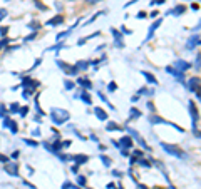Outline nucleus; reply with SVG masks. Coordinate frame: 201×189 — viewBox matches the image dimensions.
Listing matches in <instances>:
<instances>
[{"instance_id": "f257e3e1", "label": "nucleus", "mask_w": 201, "mask_h": 189, "mask_svg": "<svg viewBox=\"0 0 201 189\" xmlns=\"http://www.w3.org/2000/svg\"><path fill=\"white\" fill-rule=\"evenodd\" d=\"M50 117H52V121H54V124L60 126V124H64V122L69 119V112L64 110V109H52Z\"/></svg>"}, {"instance_id": "f03ea898", "label": "nucleus", "mask_w": 201, "mask_h": 189, "mask_svg": "<svg viewBox=\"0 0 201 189\" xmlns=\"http://www.w3.org/2000/svg\"><path fill=\"white\" fill-rule=\"evenodd\" d=\"M161 147H163L166 152H169V154H173V156H176V157H184V152L181 151L178 146H173V144H166V142H161Z\"/></svg>"}, {"instance_id": "7ed1b4c3", "label": "nucleus", "mask_w": 201, "mask_h": 189, "mask_svg": "<svg viewBox=\"0 0 201 189\" xmlns=\"http://www.w3.org/2000/svg\"><path fill=\"white\" fill-rule=\"evenodd\" d=\"M57 64H59V67H62V70H64L65 74H69V76H76V74H77V67H76V65H69V64L62 62V60H57Z\"/></svg>"}, {"instance_id": "20e7f679", "label": "nucleus", "mask_w": 201, "mask_h": 189, "mask_svg": "<svg viewBox=\"0 0 201 189\" xmlns=\"http://www.w3.org/2000/svg\"><path fill=\"white\" fill-rule=\"evenodd\" d=\"M5 171L9 172L10 176H13V177H17L19 176V162H7L5 164Z\"/></svg>"}, {"instance_id": "39448f33", "label": "nucleus", "mask_w": 201, "mask_h": 189, "mask_svg": "<svg viewBox=\"0 0 201 189\" xmlns=\"http://www.w3.org/2000/svg\"><path fill=\"white\" fill-rule=\"evenodd\" d=\"M4 127H5V129H10V130L13 132V134H15V132L19 130V127H17V122H15V121H12L10 117H4Z\"/></svg>"}, {"instance_id": "423d86ee", "label": "nucleus", "mask_w": 201, "mask_h": 189, "mask_svg": "<svg viewBox=\"0 0 201 189\" xmlns=\"http://www.w3.org/2000/svg\"><path fill=\"white\" fill-rule=\"evenodd\" d=\"M189 110H191V117H193V129L196 127V122L198 119H200V114H198V109H196V105H194V102H189Z\"/></svg>"}, {"instance_id": "0eeeda50", "label": "nucleus", "mask_w": 201, "mask_h": 189, "mask_svg": "<svg viewBox=\"0 0 201 189\" xmlns=\"http://www.w3.org/2000/svg\"><path fill=\"white\" fill-rule=\"evenodd\" d=\"M22 87H30L32 90H34L35 87H39V82H37V80L29 79V77H25V79L22 80Z\"/></svg>"}, {"instance_id": "6e6552de", "label": "nucleus", "mask_w": 201, "mask_h": 189, "mask_svg": "<svg viewBox=\"0 0 201 189\" xmlns=\"http://www.w3.org/2000/svg\"><path fill=\"white\" fill-rule=\"evenodd\" d=\"M72 161H74V162H77V164H84V162H87V161H89V156H86V154H76V156H72Z\"/></svg>"}, {"instance_id": "1a4fd4ad", "label": "nucleus", "mask_w": 201, "mask_h": 189, "mask_svg": "<svg viewBox=\"0 0 201 189\" xmlns=\"http://www.w3.org/2000/svg\"><path fill=\"white\" fill-rule=\"evenodd\" d=\"M176 67H178L179 72H184V70H188V69L191 67V64L186 62V60H178V62H176Z\"/></svg>"}, {"instance_id": "9d476101", "label": "nucleus", "mask_w": 201, "mask_h": 189, "mask_svg": "<svg viewBox=\"0 0 201 189\" xmlns=\"http://www.w3.org/2000/svg\"><path fill=\"white\" fill-rule=\"evenodd\" d=\"M62 22H64V17H62V15H56L54 19H50V20L47 22V25H59Z\"/></svg>"}, {"instance_id": "9b49d317", "label": "nucleus", "mask_w": 201, "mask_h": 189, "mask_svg": "<svg viewBox=\"0 0 201 189\" xmlns=\"http://www.w3.org/2000/svg\"><path fill=\"white\" fill-rule=\"evenodd\" d=\"M198 87H200V79H198V77L189 79V89H191V90H196Z\"/></svg>"}, {"instance_id": "f8f14e48", "label": "nucleus", "mask_w": 201, "mask_h": 189, "mask_svg": "<svg viewBox=\"0 0 201 189\" xmlns=\"http://www.w3.org/2000/svg\"><path fill=\"white\" fill-rule=\"evenodd\" d=\"M77 70H87V67H89V62H86V60H79V62L76 64Z\"/></svg>"}, {"instance_id": "ddd939ff", "label": "nucleus", "mask_w": 201, "mask_h": 189, "mask_svg": "<svg viewBox=\"0 0 201 189\" xmlns=\"http://www.w3.org/2000/svg\"><path fill=\"white\" fill-rule=\"evenodd\" d=\"M94 112H96V116H97L99 119H102V121H106V119H107V114L104 112V110L101 109V107H96V109H94Z\"/></svg>"}, {"instance_id": "4468645a", "label": "nucleus", "mask_w": 201, "mask_h": 189, "mask_svg": "<svg viewBox=\"0 0 201 189\" xmlns=\"http://www.w3.org/2000/svg\"><path fill=\"white\" fill-rule=\"evenodd\" d=\"M141 74L146 77V79H148V82H149V84H156V82H158V80H156V77H154L153 74H149V72H141Z\"/></svg>"}, {"instance_id": "2eb2a0df", "label": "nucleus", "mask_w": 201, "mask_h": 189, "mask_svg": "<svg viewBox=\"0 0 201 189\" xmlns=\"http://www.w3.org/2000/svg\"><path fill=\"white\" fill-rule=\"evenodd\" d=\"M159 25H161V19H159V20H156V22H154V24H153V25L149 27V35H148V39H151V35L154 34V30L158 29Z\"/></svg>"}, {"instance_id": "dca6fc26", "label": "nucleus", "mask_w": 201, "mask_h": 189, "mask_svg": "<svg viewBox=\"0 0 201 189\" xmlns=\"http://www.w3.org/2000/svg\"><path fill=\"white\" fill-rule=\"evenodd\" d=\"M198 44H201V42H200V37H198V35H194V37H191V39H189V44H188V47L191 49V47L198 45Z\"/></svg>"}, {"instance_id": "f3484780", "label": "nucleus", "mask_w": 201, "mask_h": 189, "mask_svg": "<svg viewBox=\"0 0 201 189\" xmlns=\"http://www.w3.org/2000/svg\"><path fill=\"white\" fill-rule=\"evenodd\" d=\"M121 142H122V146H124V147H129L131 144H133V141H131V137H129V136H124V137L121 139Z\"/></svg>"}, {"instance_id": "a211bd4d", "label": "nucleus", "mask_w": 201, "mask_h": 189, "mask_svg": "<svg viewBox=\"0 0 201 189\" xmlns=\"http://www.w3.org/2000/svg\"><path fill=\"white\" fill-rule=\"evenodd\" d=\"M183 12H184V7H183V5H178L176 9H173V10H171L173 15H179V13H183Z\"/></svg>"}, {"instance_id": "6ab92c4d", "label": "nucleus", "mask_w": 201, "mask_h": 189, "mask_svg": "<svg viewBox=\"0 0 201 189\" xmlns=\"http://www.w3.org/2000/svg\"><path fill=\"white\" fill-rule=\"evenodd\" d=\"M79 84H81L82 87H86V89H90V87H92V84H90L87 79H79Z\"/></svg>"}, {"instance_id": "aec40b11", "label": "nucleus", "mask_w": 201, "mask_h": 189, "mask_svg": "<svg viewBox=\"0 0 201 189\" xmlns=\"http://www.w3.org/2000/svg\"><path fill=\"white\" fill-rule=\"evenodd\" d=\"M19 107H20V105H19V102H13L12 105H10V112H19Z\"/></svg>"}, {"instance_id": "412c9836", "label": "nucleus", "mask_w": 201, "mask_h": 189, "mask_svg": "<svg viewBox=\"0 0 201 189\" xmlns=\"http://www.w3.org/2000/svg\"><path fill=\"white\" fill-rule=\"evenodd\" d=\"M82 101H84V102H87V104H90V102H92V101H90V97H89V94H87V92H82Z\"/></svg>"}, {"instance_id": "4be33fe9", "label": "nucleus", "mask_w": 201, "mask_h": 189, "mask_svg": "<svg viewBox=\"0 0 201 189\" xmlns=\"http://www.w3.org/2000/svg\"><path fill=\"white\" fill-rule=\"evenodd\" d=\"M139 116H141V114H139V112H137V110L133 107V109H131V119H134V117H139Z\"/></svg>"}, {"instance_id": "5701e85b", "label": "nucleus", "mask_w": 201, "mask_h": 189, "mask_svg": "<svg viewBox=\"0 0 201 189\" xmlns=\"http://www.w3.org/2000/svg\"><path fill=\"white\" fill-rule=\"evenodd\" d=\"M121 127L119 126H116V124H109V126H107V130H119Z\"/></svg>"}, {"instance_id": "b1692460", "label": "nucleus", "mask_w": 201, "mask_h": 189, "mask_svg": "<svg viewBox=\"0 0 201 189\" xmlns=\"http://www.w3.org/2000/svg\"><path fill=\"white\" fill-rule=\"evenodd\" d=\"M20 109L22 110H19V112H20V116H22V117H25L27 112H29V107H20Z\"/></svg>"}, {"instance_id": "393cba45", "label": "nucleus", "mask_w": 201, "mask_h": 189, "mask_svg": "<svg viewBox=\"0 0 201 189\" xmlns=\"http://www.w3.org/2000/svg\"><path fill=\"white\" fill-rule=\"evenodd\" d=\"M25 144L27 146H32V147H37V142L35 141H30V139H25Z\"/></svg>"}, {"instance_id": "a878e982", "label": "nucleus", "mask_w": 201, "mask_h": 189, "mask_svg": "<svg viewBox=\"0 0 201 189\" xmlns=\"http://www.w3.org/2000/svg\"><path fill=\"white\" fill-rule=\"evenodd\" d=\"M10 42V40H9V39H2V40H0V49H2V47H5V45H7V44H9Z\"/></svg>"}, {"instance_id": "bb28decb", "label": "nucleus", "mask_w": 201, "mask_h": 189, "mask_svg": "<svg viewBox=\"0 0 201 189\" xmlns=\"http://www.w3.org/2000/svg\"><path fill=\"white\" fill-rule=\"evenodd\" d=\"M32 92H34L32 89H25V90H24V97H25V99H27V97H30V94H32Z\"/></svg>"}, {"instance_id": "cd10ccee", "label": "nucleus", "mask_w": 201, "mask_h": 189, "mask_svg": "<svg viewBox=\"0 0 201 189\" xmlns=\"http://www.w3.org/2000/svg\"><path fill=\"white\" fill-rule=\"evenodd\" d=\"M0 162L7 164V162H9V157H7V156H4V154H0Z\"/></svg>"}, {"instance_id": "c85d7f7f", "label": "nucleus", "mask_w": 201, "mask_h": 189, "mask_svg": "<svg viewBox=\"0 0 201 189\" xmlns=\"http://www.w3.org/2000/svg\"><path fill=\"white\" fill-rule=\"evenodd\" d=\"M70 188H72V189H76L72 184H70V182H69V181H67V182H64V186H62V189H70Z\"/></svg>"}, {"instance_id": "c756f323", "label": "nucleus", "mask_w": 201, "mask_h": 189, "mask_svg": "<svg viewBox=\"0 0 201 189\" xmlns=\"http://www.w3.org/2000/svg\"><path fill=\"white\" fill-rule=\"evenodd\" d=\"M102 162L106 164V166H111V159H109V157H106V156H102Z\"/></svg>"}, {"instance_id": "7c9ffc66", "label": "nucleus", "mask_w": 201, "mask_h": 189, "mask_svg": "<svg viewBox=\"0 0 201 189\" xmlns=\"http://www.w3.org/2000/svg\"><path fill=\"white\" fill-rule=\"evenodd\" d=\"M9 32V27H0V35H5Z\"/></svg>"}, {"instance_id": "2f4dec72", "label": "nucleus", "mask_w": 201, "mask_h": 189, "mask_svg": "<svg viewBox=\"0 0 201 189\" xmlns=\"http://www.w3.org/2000/svg\"><path fill=\"white\" fill-rule=\"evenodd\" d=\"M35 5H37V7H39L40 10H45V9H47V7H45V5H42L40 2H39V0H35Z\"/></svg>"}, {"instance_id": "473e14b6", "label": "nucleus", "mask_w": 201, "mask_h": 189, "mask_svg": "<svg viewBox=\"0 0 201 189\" xmlns=\"http://www.w3.org/2000/svg\"><path fill=\"white\" fill-rule=\"evenodd\" d=\"M79 184H81V186L86 184V177H84V176H79Z\"/></svg>"}, {"instance_id": "72a5a7b5", "label": "nucleus", "mask_w": 201, "mask_h": 189, "mask_svg": "<svg viewBox=\"0 0 201 189\" xmlns=\"http://www.w3.org/2000/svg\"><path fill=\"white\" fill-rule=\"evenodd\" d=\"M65 87H67V89H72V87H74V84L70 82V80H65Z\"/></svg>"}, {"instance_id": "f704fd0d", "label": "nucleus", "mask_w": 201, "mask_h": 189, "mask_svg": "<svg viewBox=\"0 0 201 189\" xmlns=\"http://www.w3.org/2000/svg\"><path fill=\"white\" fill-rule=\"evenodd\" d=\"M5 13H7V10H5V9H0V19H4Z\"/></svg>"}, {"instance_id": "c9c22d12", "label": "nucleus", "mask_w": 201, "mask_h": 189, "mask_svg": "<svg viewBox=\"0 0 201 189\" xmlns=\"http://www.w3.org/2000/svg\"><path fill=\"white\" fill-rule=\"evenodd\" d=\"M4 114H5V105L2 104V105H0V116H4Z\"/></svg>"}, {"instance_id": "e433bc0d", "label": "nucleus", "mask_w": 201, "mask_h": 189, "mask_svg": "<svg viewBox=\"0 0 201 189\" xmlns=\"http://www.w3.org/2000/svg\"><path fill=\"white\" fill-rule=\"evenodd\" d=\"M144 17H146L144 12H139V13H137V19H144Z\"/></svg>"}, {"instance_id": "4c0bfd02", "label": "nucleus", "mask_w": 201, "mask_h": 189, "mask_svg": "<svg viewBox=\"0 0 201 189\" xmlns=\"http://www.w3.org/2000/svg\"><path fill=\"white\" fill-rule=\"evenodd\" d=\"M86 2H87V4L92 5V4H97V2H101V0H86Z\"/></svg>"}, {"instance_id": "58836bf2", "label": "nucleus", "mask_w": 201, "mask_h": 189, "mask_svg": "<svg viewBox=\"0 0 201 189\" xmlns=\"http://www.w3.org/2000/svg\"><path fill=\"white\" fill-rule=\"evenodd\" d=\"M116 89H117V85H116V84H111V85H109V90H116Z\"/></svg>"}, {"instance_id": "ea45409f", "label": "nucleus", "mask_w": 201, "mask_h": 189, "mask_svg": "<svg viewBox=\"0 0 201 189\" xmlns=\"http://www.w3.org/2000/svg\"><path fill=\"white\" fill-rule=\"evenodd\" d=\"M196 94H198V97H200V99H201V85H200V87L196 89Z\"/></svg>"}, {"instance_id": "a19ab883", "label": "nucleus", "mask_w": 201, "mask_h": 189, "mask_svg": "<svg viewBox=\"0 0 201 189\" xmlns=\"http://www.w3.org/2000/svg\"><path fill=\"white\" fill-rule=\"evenodd\" d=\"M70 146V142H69V141H65V142H62V147H69Z\"/></svg>"}, {"instance_id": "79ce46f5", "label": "nucleus", "mask_w": 201, "mask_h": 189, "mask_svg": "<svg viewBox=\"0 0 201 189\" xmlns=\"http://www.w3.org/2000/svg\"><path fill=\"white\" fill-rule=\"evenodd\" d=\"M200 29H201V20H200V24L196 25V30H200Z\"/></svg>"}]
</instances>
